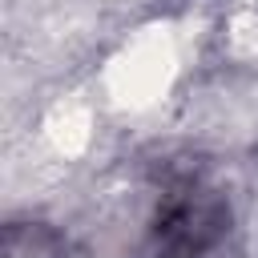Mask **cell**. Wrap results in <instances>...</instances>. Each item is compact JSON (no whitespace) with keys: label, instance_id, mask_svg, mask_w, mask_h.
<instances>
[{"label":"cell","instance_id":"1","mask_svg":"<svg viewBox=\"0 0 258 258\" xmlns=\"http://www.w3.org/2000/svg\"><path fill=\"white\" fill-rule=\"evenodd\" d=\"M230 226V210L210 189H177L161 202L153 238L161 258H206Z\"/></svg>","mask_w":258,"mask_h":258}]
</instances>
